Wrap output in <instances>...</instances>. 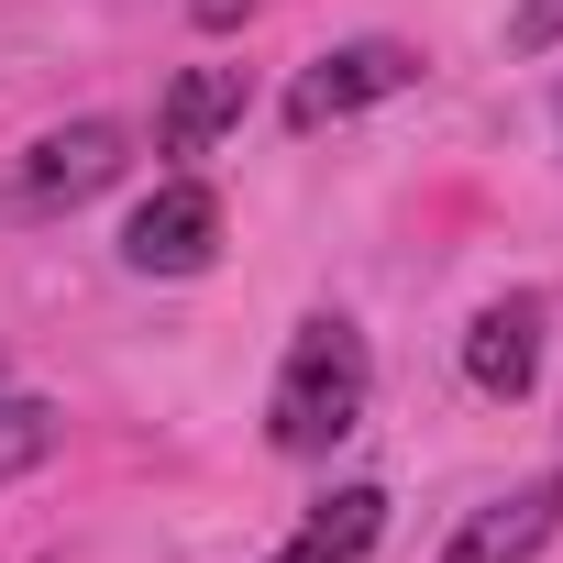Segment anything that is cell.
Instances as JSON below:
<instances>
[{"label": "cell", "mask_w": 563, "mask_h": 563, "mask_svg": "<svg viewBox=\"0 0 563 563\" xmlns=\"http://www.w3.org/2000/svg\"><path fill=\"white\" fill-rule=\"evenodd\" d=\"M365 398H376V354H365V332H354L343 310H310V321L288 332L276 387H265V442L288 453V464H321L332 442L365 431Z\"/></svg>", "instance_id": "6da1fadb"}, {"label": "cell", "mask_w": 563, "mask_h": 563, "mask_svg": "<svg viewBox=\"0 0 563 563\" xmlns=\"http://www.w3.org/2000/svg\"><path fill=\"white\" fill-rule=\"evenodd\" d=\"M398 89H420V45H398V34H354V45H332V56H310V67L288 78V133H332V122L398 100Z\"/></svg>", "instance_id": "7a4b0ae2"}, {"label": "cell", "mask_w": 563, "mask_h": 563, "mask_svg": "<svg viewBox=\"0 0 563 563\" xmlns=\"http://www.w3.org/2000/svg\"><path fill=\"white\" fill-rule=\"evenodd\" d=\"M122 166H133V133H122V122H100V111H89V122H56V133L12 166V210H78V199H100Z\"/></svg>", "instance_id": "3957f363"}, {"label": "cell", "mask_w": 563, "mask_h": 563, "mask_svg": "<svg viewBox=\"0 0 563 563\" xmlns=\"http://www.w3.org/2000/svg\"><path fill=\"white\" fill-rule=\"evenodd\" d=\"M221 254V199L199 188V177H166L133 221H122V265L133 276H199Z\"/></svg>", "instance_id": "277c9868"}, {"label": "cell", "mask_w": 563, "mask_h": 563, "mask_svg": "<svg viewBox=\"0 0 563 563\" xmlns=\"http://www.w3.org/2000/svg\"><path fill=\"white\" fill-rule=\"evenodd\" d=\"M541 343H552V299H541V288L486 299L475 332H464V387H475V398H530V387H541Z\"/></svg>", "instance_id": "5b68a950"}, {"label": "cell", "mask_w": 563, "mask_h": 563, "mask_svg": "<svg viewBox=\"0 0 563 563\" xmlns=\"http://www.w3.org/2000/svg\"><path fill=\"white\" fill-rule=\"evenodd\" d=\"M552 530H563V464L530 475V486H508V497H486V508H464V530L442 541V563H541Z\"/></svg>", "instance_id": "8992f818"}, {"label": "cell", "mask_w": 563, "mask_h": 563, "mask_svg": "<svg viewBox=\"0 0 563 563\" xmlns=\"http://www.w3.org/2000/svg\"><path fill=\"white\" fill-rule=\"evenodd\" d=\"M243 122V67H177V89L155 100V155H210L221 133Z\"/></svg>", "instance_id": "52a82bcc"}, {"label": "cell", "mask_w": 563, "mask_h": 563, "mask_svg": "<svg viewBox=\"0 0 563 563\" xmlns=\"http://www.w3.org/2000/svg\"><path fill=\"white\" fill-rule=\"evenodd\" d=\"M376 541H387V486H332L276 563H365Z\"/></svg>", "instance_id": "ba28073f"}, {"label": "cell", "mask_w": 563, "mask_h": 563, "mask_svg": "<svg viewBox=\"0 0 563 563\" xmlns=\"http://www.w3.org/2000/svg\"><path fill=\"white\" fill-rule=\"evenodd\" d=\"M56 453V409L45 398H12V387H0V486H12V475H34Z\"/></svg>", "instance_id": "9c48e42d"}, {"label": "cell", "mask_w": 563, "mask_h": 563, "mask_svg": "<svg viewBox=\"0 0 563 563\" xmlns=\"http://www.w3.org/2000/svg\"><path fill=\"white\" fill-rule=\"evenodd\" d=\"M563 45V0H519L508 12V56H552Z\"/></svg>", "instance_id": "30bf717a"}, {"label": "cell", "mask_w": 563, "mask_h": 563, "mask_svg": "<svg viewBox=\"0 0 563 563\" xmlns=\"http://www.w3.org/2000/svg\"><path fill=\"white\" fill-rule=\"evenodd\" d=\"M243 12H254V0H188V23H199V34H232Z\"/></svg>", "instance_id": "8fae6325"}, {"label": "cell", "mask_w": 563, "mask_h": 563, "mask_svg": "<svg viewBox=\"0 0 563 563\" xmlns=\"http://www.w3.org/2000/svg\"><path fill=\"white\" fill-rule=\"evenodd\" d=\"M552 111H563V100H552Z\"/></svg>", "instance_id": "7c38bea8"}]
</instances>
